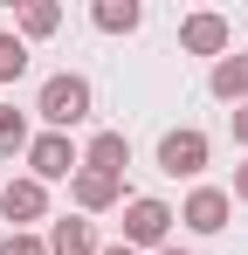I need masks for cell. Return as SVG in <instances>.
<instances>
[{"instance_id":"obj_16","label":"cell","mask_w":248,"mask_h":255,"mask_svg":"<svg viewBox=\"0 0 248 255\" xmlns=\"http://www.w3.org/2000/svg\"><path fill=\"white\" fill-rule=\"evenodd\" d=\"M0 255H48V242H41V235H14V228H7V235H0Z\"/></svg>"},{"instance_id":"obj_15","label":"cell","mask_w":248,"mask_h":255,"mask_svg":"<svg viewBox=\"0 0 248 255\" xmlns=\"http://www.w3.org/2000/svg\"><path fill=\"white\" fill-rule=\"evenodd\" d=\"M28 76V42L14 28H0V83H21Z\"/></svg>"},{"instance_id":"obj_6","label":"cell","mask_w":248,"mask_h":255,"mask_svg":"<svg viewBox=\"0 0 248 255\" xmlns=\"http://www.w3.org/2000/svg\"><path fill=\"white\" fill-rule=\"evenodd\" d=\"M228 42H235V28H228V14H186V21H179V48H186V55H214V62H221V55H228Z\"/></svg>"},{"instance_id":"obj_14","label":"cell","mask_w":248,"mask_h":255,"mask_svg":"<svg viewBox=\"0 0 248 255\" xmlns=\"http://www.w3.org/2000/svg\"><path fill=\"white\" fill-rule=\"evenodd\" d=\"M28 145H35V131H28V111L0 104V159H28Z\"/></svg>"},{"instance_id":"obj_4","label":"cell","mask_w":248,"mask_h":255,"mask_svg":"<svg viewBox=\"0 0 248 255\" xmlns=\"http://www.w3.org/2000/svg\"><path fill=\"white\" fill-rule=\"evenodd\" d=\"M0 221H14V235H35V221H48V186L41 179H0Z\"/></svg>"},{"instance_id":"obj_13","label":"cell","mask_w":248,"mask_h":255,"mask_svg":"<svg viewBox=\"0 0 248 255\" xmlns=\"http://www.w3.org/2000/svg\"><path fill=\"white\" fill-rule=\"evenodd\" d=\"M90 21H97V35H138L145 7H138V0H97V7H90Z\"/></svg>"},{"instance_id":"obj_9","label":"cell","mask_w":248,"mask_h":255,"mask_svg":"<svg viewBox=\"0 0 248 255\" xmlns=\"http://www.w3.org/2000/svg\"><path fill=\"white\" fill-rule=\"evenodd\" d=\"M83 166H90V172H111V179H124V166H131V138H124V131H97V138L83 145Z\"/></svg>"},{"instance_id":"obj_10","label":"cell","mask_w":248,"mask_h":255,"mask_svg":"<svg viewBox=\"0 0 248 255\" xmlns=\"http://www.w3.org/2000/svg\"><path fill=\"white\" fill-rule=\"evenodd\" d=\"M48 255H97V228L83 221V214H62V221H48Z\"/></svg>"},{"instance_id":"obj_19","label":"cell","mask_w":248,"mask_h":255,"mask_svg":"<svg viewBox=\"0 0 248 255\" xmlns=\"http://www.w3.org/2000/svg\"><path fill=\"white\" fill-rule=\"evenodd\" d=\"M97 255H138V249H124V242H111V249H97Z\"/></svg>"},{"instance_id":"obj_8","label":"cell","mask_w":248,"mask_h":255,"mask_svg":"<svg viewBox=\"0 0 248 255\" xmlns=\"http://www.w3.org/2000/svg\"><path fill=\"white\" fill-rule=\"evenodd\" d=\"M69 200H76V214H111L124 200V179H111V172H90L83 166L76 179H69Z\"/></svg>"},{"instance_id":"obj_5","label":"cell","mask_w":248,"mask_h":255,"mask_svg":"<svg viewBox=\"0 0 248 255\" xmlns=\"http://www.w3.org/2000/svg\"><path fill=\"white\" fill-rule=\"evenodd\" d=\"M207 131H193V125H179V131H165L159 138V172H172V179H200L207 172Z\"/></svg>"},{"instance_id":"obj_20","label":"cell","mask_w":248,"mask_h":255,"mask_svg":"<svg viewBox=\"0 0 248 255\" xmlns=\"http://www.w3.org/2000/svg\"><path fill=\"white\" fill-rule=\"evenodd\" d=\"M159 255H193V249H179V242H165V249H159Z\"/></svg>"},{"instance_id":"obj_1","label":"cell","mask_w":248,"mask_h":255,"mask_svg":"<svg viewBox=\"0 0 248 255\" xmlns=\"http://www.w3.org/2000/svg\"><path fill=\"white\" fill-rule=\"evenodd\" d=\"M90 111H97V90H90V76H76V69H55V76L35 90V118H41L48 131L90 125Z\"/></svg>"},{"instance_id":"obj_7","label":"cell","mask_w":248,"mask_h":255,"mask_svg":"<svg viewBox=\"0 0 248 255\" xmlns=\"http://www.w3.org/2000/svg\"><path fill=\"white\" fill-rule=\"evenodd\" d=\"M228 214H235L228 186H193V193L179 200V221H186L193 235H221V228H228Z\"/></svg>"},{"instance_id":"obj_3","label":"cell","mask_w":248,"mask_h":255,"mask_svg":"<svg viewBox=\"0 0 248 255\" xmlns=\"http://www.w3.org/2000/svg\"><path fill=\"white\" fill-rule=\"evenodd\" d=\"M76 172H83V145L69 131H41L35 145H28V179L55 186V179H76Z\"/></svg>"},{"instance_id":"obj_17","label":"cell","mask_w":248,"mask_h":255,"mask_svg":"<svg viewBox=\"0 0 248 255\" xmlns=\"http://www.w3.org/2000/svg\"><path fill=\"white\" fill-rule=\"evenodd\" d=\"M228 200H242V207H248V159L235 166V186H228Z\"/></svg>"},{"instance_id":"obj_11","label":"cell","mask_w":248,"mask_h":255,"mask_svg":"<svg viewBox=\"0 0 248 255\" xmlns=\"http://www.w3.org/2000/svg\"><path fill=\"white\" fill-rule=\"evenodd\" d=\"M207 90H214L221 104L242 111V104H248V55H221V62L207 69Z\"/></svg>"},{"instance_id":"obj_18","label":"cell","mask_w":248,"mask_h":255,"mask_svg":"<svg viewBox=\"0 0 248 255\" xmlns=\"http://www.w3.org/2000/svg\"><path fill=\"white\" fill-rule=\"evenodd\" d=\"M228 125H235V145H248V104H242V111H228Z\"/></svg>"},{"instance_id":"obj_2","label":"cell","mask_w":248,"mask_h":255,"mask_svg":"<svg viewBox=\"0 0 248 255\" xmlns=\"http://www.w3.org/2000/svg\"><path fill=\"white\" fill-rule=\"evenodd\" d=\"M172 221H179V207H165V200H152V193L124 200V249L159 255L165 242H172Z\"/></svg>"},{"instance_id":"obj_12","label":"cell","mask_w":248,"mask_h":255,"mask_svg":"<svg viewBox=\"0 0 248 255\" xmlns=\"http://www.w3.org/2000/svg\"><path fill=\"white\" fill-rule=\"evenodd\" d=\"M55 28H62V7H55V0H21V7H14V35H21V42H48Z\"/></svg>"}]
</instances>
